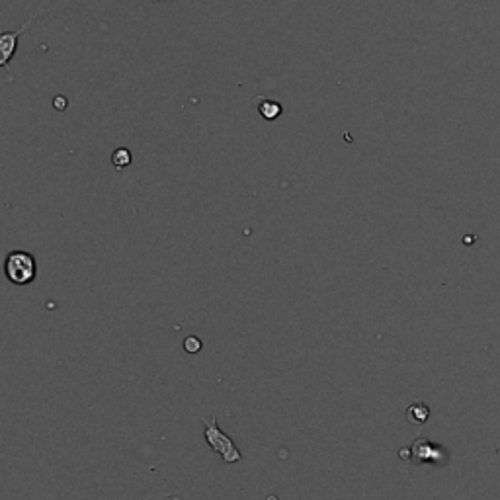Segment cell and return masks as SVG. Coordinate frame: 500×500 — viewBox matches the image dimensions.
Returning a JSON list of instances; mask_svg holds the SVG:
<instances>
[{
    "label": "cell",
    "instance_id": "obj_1",
    "mask_svg": "<svg viewBox=\"0 0 500 500\" xmlns=\"http://www.w3.org/2000/svg\"><path fill=\"white\" fill-rule=\"evenodd\" d=\"M4 274L14 286H28L38 274L35 258L26 250H12L4 262Z\"/></svg>",
    "mask_w": 500,
    "mask_h": 500
},
{
    "label": "cell",
    "instance_id": "obj_2",
    "mask_svg": "<svg viewBox=\"0 0 500 500\" xmlns=\"http://www.w3.org/2000/svg\"><path fill=\"white\" fill-rule=\"evenodd\" d=\"M204 428L207 444L223 458L225 463H236V461H241V449L236 448L235 442L215 424V419H205Z\"/></svg>",
    "mask_w": 500,
    "mask_h": 500
},
{
    "label": "cell",
    "instance_id": "obj_3",
    "mask_svg": "<svg viewBox=\"0 0 500 500\" xmlns=\"http://www.w3.org/2000/svg\"><path fill=\"white\" fill-rule=\"evenodd\" d=\"M401 458L410 460L414 463H434V465H444L448 463V449H444L438 444L430 442L426 438H417L410 449H401Z\"/></svg>",
    "mask_w": 500,
    "mask_h": 500
},
{
    "label": "cell",
    "instance_id": "obj_4",
    "mask_svg": "<svg viewBox=\"0 0 500 500\" xmlns=\"http://www.w3.org/2000/svg\"><path fill=\"white\" fill-rule=\"evenodd\" d=\"M31 20V16L28 18V22ZM28 22L22 26L18 31H4L2 35H0V53H2V57H0V65L6 69L8 67V63L12 61V57H14V53H16V47H18V38L22 35V31L26 30V26H28Z\"/></svg>",
    "mask_w": 500,
    "mask_h": 500
},
{
    "label": "cell",
    "instance_id": "obj_5",
    "mask_svg": "<svg viewBox=\"0 0 500 500\" xmlns=\"http://www.w3.org/2000/svg\"><path fill=\"white\" fill-rule=\"evenodd\" d=\"M430 417V408L424 403H414L407 410V419L410 424H424Z\"/></svg>",
    "mask_w": 500,
    "mask_h": 500
},
{
    "label": "cell",
    "instance_id": "obj_6",
    "mask_svg": "<svg viewBox=\"0 0 500 500\" xmlns=\"http://www.w3.org/2000/svg\"><path fill=\"white\" fill-rule=\"evenodd\" d=\"M258 112H260V115H262L264 120L272 122V120H276L277 115L284 112V108L277 102H274V100H262V98H258Z\"/></svg>",
    "mask_w": 500,
    "mask_h": 500
},
{
    "label": "cell",
    "instance_id": "obj_7",
    "mask_svg": "<svg viewBox=\"0 0 500 500\" xmlns=\"http://www.w3.org/2000/svg\"><path fill=\"white\" fill-rule=\"evenodd\" d=\"M133 161L131 153H129V149H125V147H120V149H115L112 153V164L118 168V170H122L125 166H129Z\"/></svg>",
    "mask_w": 500,
    "mask_h": 500
},
{
    "label": "cell",
    "instance_id": "obj_8",
    "mask_svg": "<svg viewBox=\"0 0 500 500\" xmlns=\"http://www.w3.org/2000/svg\"><path fill=\"white\" fill-rule=\"evenodd\" d=\"M184 350L188 354H197L202 350V340L197 337H188L184 340Z\"/></svg>",
    "mask_w": 500,
    "mask_h": 500
}]
</instances>
